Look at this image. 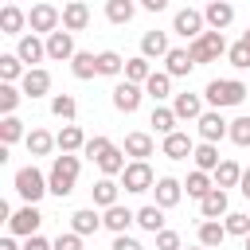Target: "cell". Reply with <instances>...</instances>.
Listing matches in <instances>:
<instances>
[{"instance_id": "obj_35", "label": "cell", "mask_w": 250, "mask_h": 250, "mask_svg": "<svg viewBox=\"0 0 250 250\" xmlns=\"http://www.w3.org/2000/svg\"><path fill=\"white\" fill-rule=\"evenodd\" d=\"M16 141H27V133H23V121L16 113H8L0 121V145H16Z\"/></svg>"}, {"instance_id": "obj_42", "label": "cell", "mask_w": 250, "mask_h": 250, "mask_svg": "<svg viewBox=\"0 0 250 250\" xmlns=\"http://www.w3.org/2000/svg\"><path fill=\"white\" fill-rule=\"evenodd\" d=\"M51 113H55L59 121H74L78 105H74V98H70V94H55V98H51Z\"/></svg>"}, {"instance_id": "obj_10", "label": "cell", "mask_w": 250, "mask_h": 250, "mask_svg": "<svg viewBox=\"0 0 250 250\" xmlns=\"http://www.w3.org/2000/svg\"><path fill=\"white\" fill-rule=\"evenodd\" d=\"M227 133H230V121H223V113H219V109H211V113H203V117H199V137H203V141L219 145Z\"/></svg>"}, {"instance_id": "obj_3", "label": "cell", "mask_w": 250, "mask_h": 250, "mask_svg": "<svg viewBox=\"0 0 250 250\" xmlns=\"http://www.w3.org/2000/svg\"><path fill=\"white\" fill-rule=\"evenodd\" d=\"M16 191L23 195V203H39V199L51 191V184H47V176H43L35 164H27V168L16 172Z\"/></svg>"}, {"instance_id": "obj_7", "label": "cell", "mask_w": 250, "mask_h": 250, "mask_svg": "<svg viewBox=\"0 0 250 250\" xmlns=\"http://www.w3.org/2000/svg\"><path fill=\"white\" fill-rule=\"evenodd\" d=\"M39 223H43V215H39V207L35 203H23L12 219H8V230L12 234H23V238H31L35 230H39Z\"/></svg>"}, {"instance_id": "obj_33", "label": "cell", "mask_w": 250, "mask_h": 250, "mask_svg": "<svg viewBox=\"0 0 250 250\" xmlns=\"http://www.w3.org/2000/svg\"><path fill=\"white\" fill-rule=\"evenodd\" d=\"M152 78V66H148V59L145 55H137V59H125V82H148Z\"/></svg>"}, {"instance_id": "obj_32", "label": "cell", "mask_w": 250, "mask_h": 250, "mask_svg": "<svg viewBox=\"0 0 250 250\" xmlns=\"http://www.w3.org/2000/svg\"><path fill=\"white\" fill-rule=\"evenodd\" d=\"M199 211H203V219H219V215H227V191L215 188L211 195H203V199H199Z\"/></svg>"}, {"instance_id": "obj_45", "label": "cell", "mask_w": 250, "mask_h": 250, "mask_svg": "<svg viewBox=\"0 0 250 250\" xmlns=\"http://www.w3.org/2000/svg\"><path fill=\"white\" fill-rule=\"evenodd\" d=\"M223 227H227V234H238V238H246V234H250V215H242V211H227Z\"/></svg>"}, {"instance_id": "obj_48", "label": "cell", "mask_w": 250, "mask_h": 250, "mask_svg": "<svg viewBox=\"0 0 250 250\" xmlns=\"http://www.w3.org/2000/svg\"><path fill=\"white\" fill-rule=\"evenodd\" d=\"M82 152H86V156H90V160H102V156H105V152H109V141H105V137H90V141H86V148H82Z\"/></svg>"}, {"instance_id": "obj_55", "label": "cell", "mask_w": 250, "mask_h": 250, "mask_svg": "<svg viewBox=\"0 0 250 250\" xmlns=\"http://www.w3.org/2000/svg\"><path fill=\"white\" fill-rule=\"evenodd\" d=\"M0 250H20V246H16L12 238H0Z\"/></svg>"}, {"instance_id": "obj_4", "label": "cell", "mask_w": 250, "mask_h": 250, "mask_svg": "<svg viewBox=\"0 0 250 250\" xmlns=\"http://www.w3.org/2000/svg\"><path fill=\"white\" fill-rule=\"evenodd\" d=\"M188 51H191V59H195V62H215V59H219V55H227L230 47H227L223 31H203L199 39H191V43H188Z\"/></svg>"}, {"instance_id": "obj_1", "label": "cell", "mask_w": 250, "mask_h": 250, "mask_svg": "<svg viewBox=\"0 0 250 250\" xmlns=\"http://www.w3.org/2000/svg\"><path fill=\"white\" fill-rule=\"evenodd\" d=\"M246 82H238V78H211L207 82V90H203V98L215 105V109H227V105H242L246 102Z\"/></svg>"}, {"instance_id": "obj_11", "label": "cell", "mask_w": 250, "mask_h": 250, "mask_svg": "<svg viewBox=\"0 0 250 250\" xmlns=\"http://www.w3.org/2000/svg\"><path fill=\"white\" fill-rule=\"evenodd\" d=\"M203 20L211 23V31H223V27H230V20H234V4H230V0H211V4L203 8Z\"/></svg>"}, {"instance_id": "obj_9", "label": "cell", "mask_w": 250, "mask_h": 250, "mask_svg": "<svg viewBox=\"0 0 250 250\" xmlns=\"http://www.w3.org/2000/svg\"><path fill=\"white\" fill-rule=\"evenodd\" d=\"M74 55H78V51H74V31L59 27V31H51V35H47V59L62 62V59H74Z\"/></svg>"}, {"instance_id": "obj_31", "label": "cell", "mask_w": 250, "mask_h": 250, "mask_svg": "<svg viewBox=\"0 0 250 250\" xmlns=\"http://www.w3.org/2000/svg\"><path fill=\"white\" fill-rule=\"evenodd\" d=\"M238 180H242V168H238V160H223L219 168H215V188H238Z\"/></svg>"}, {"instance_id": "obj_28", "label": "cell", "mask_w": 250, "mask_h": 250, "mask_svg": "<svg viewBox=\"0 0 250 250\" xmlns=\"http://www.w3.org/2000/svg\"><path fill=\"white\" fill-rule=\"evenodd\" d=\"M70 70H74V78H82V82L94 78V74H98V55H94V51H78V55L70 59Z\"/></svg>"}, {"instance_id": "obj_18", "label": "cell", "mask_w": 250, "mask_h": 250, "mask_svg": "<svg viewBox=\"0 0 250 250\" xmlns=\"http://www.w3.org/2000/svg\"><path fill=\"white\" fill-rule=\"evenodd\" d=\"M164 62H168V74H172V78H184V74H191V66H195V59H191L188 47H172V51L164 55Z\"/></svg>"}, {"instance_id": "obj_24", "label": "cell", "mask_w": 250, "mask_h": 250, "mask_svg": "<svg viewBox=\"0 0 250 250\" xmlns=\"http://www.w3.org/2000/svg\"><path fill=\"white\" fill-rule=\"evenodd\" d=\"M223 238H227V227H223L219 219H203V223H199V246L215 250V246H223Z\"/></svg>"}, {"instance_id": "obj_2", "label": "cell", "mask_w": 250, "mask_h": 250, "mask_svg": "<svg viewBox=\"0 0 250 250\" xmlns=\"http://www.w3.org/2000/svg\"><path fill=\"white\" fill-rule=\"evenodd\" d=\"M47 184H51V195H59V199H62V195H70V191H74V184H78V156H74V152L55 156Z\"/></svg>"}, {"instance_id": "obj_8", "label": "cell", "mask_w": 250, "mask_h": 250, "mask_svg": "<svg viewBox=\"0 0 250 250\" xmlns=\"http://www.w3.org/2000/svg\"><path fill=\"white\" fill-rule=\"evenodd\" d=\"M203 12H195V8H184V12H176V20H172V31L176 35H184V39H199L203 35Z\"/></svg>"}, {"instance_id": "obj_47", "label": "cell", "mask_w": 250, "mask_h": 250, "mask_svg": "<svg viewBox=\"0 0 250 250\" xmlns=\"http://www.w3.org/2000/svg\"><path fill=\"white\" fill-rule=\"evenodd\" d=\"M227 137H230L234 145H242V148H246V145H250V117H234V121H230V133H227Z\"/></svg>"}, {"instance_id": "obj_51", "label": "cell", "mask_w": 250, "mask_h": 250, "mask_svg": "<svg viewBox=\"0 0 250 250\" xmlns=\"http://www.w3.org/2000/svg\"><path fill=\"white\" fill-rule=\"evenodd\" d=\"M109 250H145V246H141V242H137V238H129V234H117V238H113V246H109Z\"/></svg>"}, {"instance_id": "obj_6", "label": "cell", "mask_w": 250, "mask_h": 250, "mask_svg": "<svg viewBox=\"0 0 250 250\" xmlns=\"http://www.w3.org/2000/svg\"><path fill=\"white\" fill-rule=\"evenodd\" d=\"M27 23H31V31H43V35H51V31H59V23H62V12H59L55 4H35V8L27 12Z\"/></svg>"}, {"instance_id": "obj_13", "label": "cell", "mask_w": 250, "mask_h": 250, "mask_svg": "<svg viewBox=\"0 0 250 250\" xmlns=\"http://www.w3.org/2000/svg\"><path fill=\"white\" fill-rule=\"evenodd\" d=\"M16 55H20V59L27 62V70H31L39 59H47V43H43L35 31H31V35H20V47H16Z\"/></svg>"}, {"instance_id": "obj_22", "label": "cell", "mask_w": 250, "mask_h": 250, "mask_svg": "<svg viewBox=\"0 0 250 250\" xmlns=\"http://www.w3.org/2000/svg\"><path fill=\"white\" fill-rule=\"evenodd\" d=\"M172 47H168V35L164 31H145L141 35V55L145 59H164Z\"/></svg>"}, {"instance_id": "obj_49", "label": "cell", "mask_w": 250, "mask_h": 250, "mask_svg": "<svg viewBox=\"0 0 250 250\" xmlns=\"http://www.w3.org/2000/svg\"><path fill=\"white\" fill-rule=\"evenodd\" d=\"M156 250H184V246H180V234L164 227V230L156 234Z\"/></svg>"}, {"instance_id": "obj_20", "label": "cell", "mask_w": 250, "mask_h": 250, "mask_svg": "<svg viewBox=\"0 0 250 250\" xmlns=\"http://www.w3.org/2000/svg\"><path fill=\"white\" fill-rule=\"evenodd\" d=\"M98 227H105V223H102V215H98L94 207H78V211L70 215V230H74V234H94Z\"/></svg>"}, {"instance_id": "obj_36", "label": "cell", "mask_w": 250, "mask_h": 250, "mask_svg": "<svg viewBox=\"0 0 250 250\" xmlns=\"http://www.w3.org/2000/svg\"><path fill=\"white\" fill-rule=\"evenodd\" d=\"M98 168H102V176H121V172H125V148L109 145V152L98 160Z\"/></svg>"}, {"instance_id": "obj_25", "label": "cell", "mask_w": 250, "mask_h": 250, "mask_svg": "<svg viewBox=\"0 0 250 250\" xmlns=\"http://www.w3.org/2000/svg\"><path fill=\"white\" fill-rule=\"evenodd\" d=\"M23 23H27V16H23L16 4H4V8H0V31H4V35H20Z\"/></svg>"}, {"instance_id": "obj_44", "label": "cell", "mask_w": 250, "mask_h": 250, "mask_svg": "<svg viewBox=\"0 0 250 250\" xmlns=\"http://www.w3.org/2000/svg\"><path fill=\"white\" fill-rule=\"evenodd\" d=\"M176 121H180V117H176L172 109H164V105H156V109H152V129H156V133H164V137H168V133H176Z\"/></svg>"}, {"instance_id": "obj_38", "label": "cell", "mask_w": 250, "mask_h": 250, "mask_svg": "<svg viewBox=\"0 0 250 250\" xmlns=\"http://www.w3.org/2000/svg\"><path fill=\"white\" fill-rule=\"evenodd\" d=\"M133 12H137L133 0H105V20H109V23H129Z\"/></svg>"}, {"instance_id": "obj_30", "label": "cell", "mask_w": 250, "mask_h": 250, "mask_svg": "<svg viewBox=\"0 0 250 250\" xmlns=\"http://www.w3.org/2000/svg\"><path fill=\"white\" fill-rule=\"evenodd\" d=\"M125 156H133V160L152 156V137H148V133H129V137H125Z\"/></svg>"}, {"instance_id": "obj_19", "label": "cell", "mask_w": 250, "mask_h": 250, "mask_svg": "<svg viewBox=\"0 0 250 250\" xmlns=\"http://www.w3.org/2000/svg\"><path fill=\"white\" fill-rule=\"evenodd\" d=\"M191 152H195V145H191L188 133H168V137H164V156H168V160H188Z\"/></svg>"}, {"instance_id": "obj_5", "label": "cell", "mask_w": 250, "mask_h": 250, "mask_svg": "<svg viewBox=\"0 0 250 250\" xmlns=\"http://www.w3.org/2000/svg\"><path fill=\"white\" fill-rule=\"evenodd\" d=\"M121 188H125V191H133V195H141V191L156 188V176H152L148 160H133V164H125V172H121Z\"/></svg>"}, {"instance_id": "obj_26", "label": "cell", "mask_w": 250, "mask_h": 250, "mask_svg": "<svg viewBox=\"0 0 250 250\" xmlns=\"http://www.w3.org/2000/svg\"><path fill=\"white\" fill-rule=\"evenodd\" d=\"M191 160H195V168L199 172H215L223 160H219V148L211 145V141H203V145H195V152H191Z\"/></svg>"}, {"instance_id": "obj_41", "label": "cell", "mask_w": 250, "mask_h": 250, "mask_svg": "<svg viewBox=\"0 0 250 250\" xmlns=\"http://www.w3.org/2000/svg\"><path fill=\"white\" fill-rule=\"evenodd\" d=\"M121 70H125V59H121L117 51H102V55H98V74L113 78V74H121Z\"/></svg>"}, {"instance_id": "obj_39", "label": "cell", "mask_w": 250, "mask_h": 250, "mask_svg": "<svg viewBox=\"0 0 250 250\" xmlns=\"http://www.w3.org/2000/svg\"><path fill=\"white\" fill-rule=\"evenodd\" d=\"M51 148H55V137H51L47 129H31V133H27V152H31V156H47Z\"/></svg>"}, {"instance_id": "obj_15", "label": "cell", "mask_w": 250, "mask_h": 250, "mask_svg": "<svg viewBox=\"0 0 250 250\" xmlns=\"http://www.w3.org/2000/svg\"><path fill=\"white\" fill-rule=\"evenodd\" d=\"M152 191H156V207H164V211H168V207H176V203H180L184 184H180V180H172V176H160Z\"/></svg>"}, {"instance_id": "obj_56", "label": "cell", "mask_w": 250, "mask_h": 250, "mask_svg": "<svg viewBox=\"0 0 250 250\" xmlns=\"http://www.w3.org/2000/svg\"><path fill=\"white\" fill-rule=\"evenodd\" d=\"M242 43H246V47H250V27H246V35H242Z\"/></svg>"}, {"instance_id": "obj_29", "label": "cell", "mask_w": 250, "mask_h": 250, "mask_svg": "<svg viewBox=\"0 0 250 250\" xmlns=\"http://www.w3.org/2000/svg\"><path fill=\"white\" fill-rule=\"evenodd\" d=\"M55 145H59L62 152H78V148H86V137H82L78 125H62L59 137H55Z\"/></svg>"}, {"instance_id": "obj_58", "label": "cell", "mask_w": 250, "mask_h": 250, "mask_svg": "<svg viewBox=\"0 0 250 250\" xmlns=\"http://www.w3.org/2000/svg\"><path fill=\"white\" fill-rule=\"evenodd\" d=\"M246 250H250V234H246Z\"/></svg>"}, {"instance_id": "obj_17", "label": "cell", "mask_w": 250, "mask_h": 250, "mask_svg": "<svg viewBox=\"0 0 250 250\" xmlns=\"http://www.w3.org/2000/svg\"><path fill=\"white\" fill-rule=\"evenodd\" d=\"M102 223L113 230V234H125L129 230V223H137V211H129V207H121V203H113V207H105V215H102Z\"/></svg>"}, {"instance_id": "obj_12", "label": "cell", "mask_w": 250, "mask_h": 250, "mask_svg": "<svg viewBox=\"0 0 250 250\" xmlns=\"http://www.w3.org/2000/svg\"><path fill=\"white\" fill-rule=\"evenodd\" d=\"M20 90H23V98H43V94L51 90V74H47L43 66H31V70L20 78Z\"/></svg>"}, {"instance_id": "obj_43", "label": "cell", "mask_w": 250, "mask_h": 250, "mask_svg": "<svg viewBox=\"0 0 250 250\" xmlns=\"http://www.w3.org/2000/svg\"><path fill=\"white\" fill-rule=\"evenodd\" d=\"M20 98H23V90H16L12 82H0V113H4V117H8V113H16Z\"/></svg>"}, {"instance_id": "obj_53", "label": "cell", "mask_w": 250, "mask_h": 250, "mask_svg": "<svg viewBox=\"0 0 250 250\" xmlns=\"http://www.w3.org/2000/svg\"><path fill=\"white\" fill-rule=\"evenodd\" d=\"M238 191L250 199V168H242V180H238Z\"/></svg>"}, {"instance_id": "obj_37", "label": "cell", "mask_w": 250, "mask_h": 250, "mask_svg": "<svg viewBox=\"0 0 250 250\" xmlns=\"http://www.w3.org/2000/svg\"><path fill=\"white\" fill-rule=\"evenodd\" d=\"M184 188H188V195H191V199H203V195H211V191H215V180H211L207 172H199V168H195V172L188 176V184H184Z\"/></svg>"}, {"instance_id": "obj_54", "label": "cell", "mask_w": 250, "mask_h": 250, "mask_svg": "<svg viewBox=\"0 0 250 250\" xmlns=\"http://www.w3.org/2000/svg\"><path fill=\"white\" fill-rule=\"evenodd\" d=\"M141 4H145L148 12H164V8H168V0H141Z\"/></svg>"}, {"instance_id": "obj_46", "label": "cell", "mask_w": 250, "mask_h": 250, "mask_svg": "<svg viewBox=\"0 0 250 250\" xmlns=\"http://www.w3.org/2000/svg\"><path fill=\"white\" fill-rule=\"evenodd\" d=\"M227 59H230V66H234V70H250V47H246L242 39L227 51Z\"/></svg>"}, {"instance_id": "obj_34", "label": "cell", "mask_w": 250, "mask_h": 250, "mask_svg": "<svg viewBox=\"0 0 250 250\" xmlns=\"http://www.w3.org/2000/svg\"><path fill=\"white\" fill-rule=\"evenodd\" d=\"M145 94L156 98V102L168 98V94H172V74H168V70H152V78L145 82Z\"/></svg>"}, {"instance_id": "obj_21", "label": "cell", "mask_w": 250, "mask_h": 250, "mask_svg": "<svg viewBox=\"0 0 250 250\" xmlns=\"http://www.w3.org/2000/svg\"><path fill=\"white\" fill-rule=\"evenodd\" d=\"M86 23H90V8H86L82 0H70V4L62 8V27H66V31H82Z\"/></svg>"}, {"instance_id": "obj_57", "label": "cell", "mask_w": 250, "mask_h": 250, "mask_svg": "<svg viewBox=\"0 0 250 250\" xmlns=\"http://www.w3.org/2000/svg\"><path fill=\"white\" fill-rule=\"evenodd\" d=\"M188 250H207V246H188Z\"/></svg>"}, {"instance_id": "obj_23", "label": "cell", "mask_w": 250, "mask_h": 250, "mask_svg": "<svg viewBox=\"0 0 250 250\" xmlns=\"http://www.w3.org/2000/svg\"><path fill=\"white\" fill-rule=\"evenodd\" d=\"M137 227L148 230V234H160V230H164V207H156V203L141 207V211H137Z\"/></svg>"}, {"instance_id": "obj_14", "label": "cell", "mask_w": 250, "mask_h": 250, "mask_svg": "<svg viewBox=\"0 0 250 250\" xmlns=\"http://www.w3.org/2000/svg\"><path fill=\"white\" fill-rule=\"evenodd\" d=\"M113 105H117L121 113H137V105H141V86H137V82H117V86H113Z\"/></svg>"}, {"instance_id": "obj_27", "label": "cell", "mask_w": 250, "mask_h": 250, "mask_svg": "<svg viewBox=\"0 0 250 250\" xmlns=\"http://www.w3.org/2000/svg\"><path fill=\"white\" fill-rule=\"evenodd\" d=\"M117 191H121V184H113V176H102L94 184V207H113L117 203Z\"/></svg>"}, {"instance_id": "obj_16", "label": "cell", "mask_w": 250, "mask_h": 250, "mask_svg": "<svg viewBox=\"0 0 250 250\" xmlns=\"http://www.w3.org/2000/svg\"><path fill=\"white\" fill-rule=\"evenodd\" d=\"M172 113L180 117V121H199L203 117V98L199 94H176V102H172Z\"/></svg>"}, {"instance_id": "obj_40", "label": "cell", "mask_w": 250, "mask_h": 250, "mask_svg": "<svg viewBox=\"0 0 250 250\" xmlns=\"http://www.w3.org/2000/svg\"><path fill=\"white\" fill-rule=\"evenodd\" d=\"M23 74L27 70H23V59L20 55H0V82H16Z\"/></svg>"}, {"instance_id": "obj_50", "label": "cell", "mask_w": 250, "mask_h": 250, "mask_svg": "<svg viewBox=\"0 0 250 250\" xmlns=\"http://www.w3.org/2000/svg\"><path fill=\"white\" fill-rule=\"evenodd\" d=\"M55 250H82V234H74V230L70 234H59L55 238Z\"/></svg>"}, {"instance_id": "obj_52", "label": "cell", "mask_w": 250, "mask_h": 250, "mask_svg": "<svg viewBox=\"0 0 250 250\" xmlns=\"http://www.w3.org/2000/svg\"><path fill=\"white\" fill-rule=\"evenodd\" d=\"M23 250H55V242H47V238H39V234H31V238L23 242Z\"/></svg>"}]
</instances>
